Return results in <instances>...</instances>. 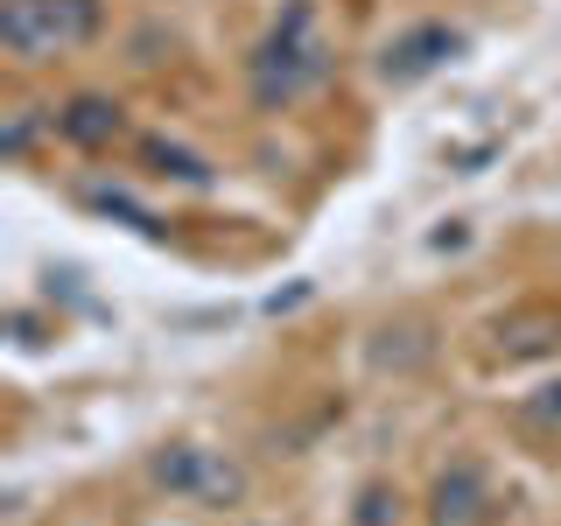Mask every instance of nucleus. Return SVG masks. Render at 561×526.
Returning <instances> with one entry per match:
<instances>
[{
  "instance_id": "obj_1",
  "label": "nucleus",
  "mask_w": 561,
  "mask_h": 526,
  "mask_svg": "<svg viewBox=\"0 0 561 526\" xmlns=\"http://www.w3.org/2000/svg\"><path fill=\"white\" fill-rule=\"evenodd\" d=\"M253 105L260 113H280V105L309 99L316 84L330 78V43H323V14H316V0H280L267 43L253 49Z\"/></svg>"
},
{
  "instance_id": "obj_2",
  "label": "nucleus",
  "mask_w": 561,
  "mask_h": 526,
  "mask_svg": "<svg viewBox=\"0 0 561 526\" xmlns=\"http://www.w3.org/2000/svg\"><path fill=\"white\" fill-rule=\"evenodd\" d=\"M105 22L99 0H0V49L14 64H43L57 49L92 43Z\"/></svg>"
},
{
  "instance_id": "obj_3",
  "label": "nucleus",
  "mask_w": 561,
  "mask_h": 526,
  "mask_svg": "<svg viewBox=\"0 0 561 526\" xmlns=\"http://www.w3.org/2000/svg\"><path fill=\"white\" fill-rule=\"evenodd\" d=\"M154 484L175 491V499H197V505H232L239 491H245L239 470L225 464V456L197 449V443H175V449L154 456Z\"/></svg>"
},
{
  "instance_id": "obj_4",
  "label": "nucleus",
  "mask_w": 561,
  "mask_h": 526,
  "mask_svg": "<svg viewBox=\"0 0 561 526\" xmlns=\"http://www.w3.org/2000/svg\"><path fill=\"white\" fill-rule=\"evenodd\" d=\"M456 49H463V35H456L449 22H414L408 35H393V43H386L379 70H386V84H421L428 70H443Z\"/></svg>"
},
{
  "instance_id": "obj_5",
  "label": "nucleus",
  "mask_w": 561,
  "mask_h": 526,
  "mask_svg": "<svg viewBox=\"0 0 561 526\" xmlns=\"http://www.w3.org/2000/svg\"><path fill=\"white\" fill-rule=\"evenodd\" d=\"M428 519L435 526H484L491 519V478L478 456H456L428 491Z\"/></svg>"
},
{
  "instance_id": "obj_6",
  "label": "nucleus",
  "mask_w": 561,
  "mask_h": 526,
  "mask_svg": "<svg viewBox=\"0 0 561 526\" xmlns=\"http://www.w3.org/2000/svg\"><path fill=\"white\" fill-rule=\"evenodd\" d=\"M119 127H127V113H119L113 99H99V92H78L57 113V134L70 140V148H113Z\"/></svg>"
},
{
  "instance_id": "obj_7",
  "label": "nucleus",
  "mask_w": 561,
  "mask_h": 526,
  "mask_svg": "<svg viewBox=\"0 0 561 526\" xmlns=\"http://www.w3.org/2000/svg\"><path fill=\"white\" fill-rule=\"evenodd\" d=\"M140 155H148V169H154V175H169V183L210 190V162H204V155L175 148V140H162V134H148V140H140Z\"/></svg>"
},
{
  "instance_id": "obj_8",
  "label": "nucleus",
  "mask_w": 561,
  "mask_h": 526,
  "mask_svg": "<svg viewBox=\"0 0 561 526\" xmlns=\"http://www.w3.org/2000/svg\"><path fill=\"white\" fill-rule=\"evenodd\" d=\"M499 344H505V358H526V351H548V344H561V316H554V309L513 316V323H499Z\"/></svg>"
},
{
  "instance_id": "obj_9",
  "label": "nucleus",
  "mask_w": 561,
  "mask_h": 526,
  "mask_svg": "<svg viewBox=\"0 0 561 526\" xmlns=\"http://www.w3.org/2000/svg\"><path fill=\"white\" fill-rule=\"evenodd\" d=\"M519 421H526V428H540V435H561V379L534 386V393L519 400Z\"/></svg>"
},
{
  "instance_id": "obj_10",
  "label": "nucleus",
  "mask_w": 561,
  "mask_h": 526,
  "mask_svg": "<svg viewBox=\"0 0 561 526\" xmlns=\"http://www.w3.org/2000/svg\"><path fill=\"white\" fill-rule=\"evenodd\" d=\"M400 519V499H393V491H365V499H358V519H351V526H393Z\"/></svg>"
},
{
  "instance_id": "obj_11",
  "label": "nucleus",
  "mask_w": 561,
  "mask_h": 526,
  "mask_svg": "<svg viewBox=\"0 0 561 526\" xmlns=\"http://www.w3.org/2000/svg\"><path fill=\"white\" fill-rule=\"evenodd\" d=\"M92 204H99V210H113V218H127V225H140V232H148V239H162V225H154L148 210H134L127 197H113V190H92Z\"/></svg>"
},
{
  "instance_id": "obj_12",
  "label": "nucleus",
  "mask_w": 561,
  "mask_h": 526,
  "mask_svg": "<svg viewBox=\"0 0 561 526\" xmlns=\"http://www.w3.org/2000/svg\"><path fill=\"white\" fill-rule=\"evenodd\" d=\"M28 140H35V113H14L8 134H0V148H8V155H28Z\"/></svg>"
}]
</instances>
